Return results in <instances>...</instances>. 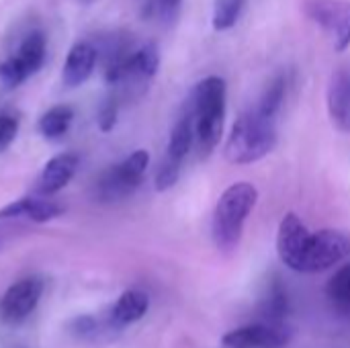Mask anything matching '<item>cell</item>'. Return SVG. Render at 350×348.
<instances>
[{"mask_svg":"<svg viewBox=\"0 0 350 348\" xmlns=\"http://www.w3.org/2000/svg\"><path fill=\"white\" fill-rule=\"evenodd\" d=\"M277 254L295 273H324L350 256V236L330 228L312 234L297 213H287L277 230Z\"/></svg>","mask_w":350,"mask_h":348,"instance_id":"obj_1","label":"cell"},{"mask_svg":"<svg viewBox=\"0 0 350 348\" xmlns=\"http://www.w3.org/2000/svg\"><path fill=\"white\" fill-rule=\"evenodd\" d=\"M228 86L219 76L203 78L191 92L189 109L195 121V144L201 158H209L219 146L226 123Z\"/></svg>","mask_w":350,"mask_h":348,"instance_id":"obj_2","label":"cell"},{"mask_svg":"<svg viewBox=\"0 0 350 348\" xmlns=\"http://www.w3.org/2000/svg\"><path fill=\"white\" fill-rule=\"evenodd\" d=\"M279 142L277 119L260 113L256 107L244 111L226 142L224 156L230 164L246 166L269 156Z\"/></svg>","mask_w":350,"mask_h":348,"instance_id":"obj_3","label":"cell"},{"mask_svg":"<svg viewBox=\"0 0 350 348\" xmlns=\"http://www.w3.org/2000/svg\"><path fill=\"white\" fill-rule=\"evenodd\" d=\"M258 203V189L250 183H236L228 187L211 219V236L221 252H234L244 236V226Z\"/></svg>","mask_w":350,"mask_h":348,"instance_id":"obj_4","label":"cell"},{"mask_svg":"<svg viewBox=\"0 0 350 348\" xmlns=\"http://www.w3.org/2000/svg\"><path fill=\"white\" fill-rule=\"evenodd\" d=\"M150 166V154L146 150H135L119 164L111 166L96 180L98 201H121L129 197L144 180V174Z\"/></svg>","mask_w":350,"mask_h":348,"instance_id":"obj_5","label":"cell"},{"mask_svg":"<svg viewBox=\"0 0 350 348\" xmlns=\"http://www.w3.org/2000/svg\"><path fill=\"white\" fill-rule=\"evenodd\" d=\"M193 146H195V121H193L191 109L187 107L185 113L178 117V121L172 127L168 148H166V156L162 158V162L158 166L156 180H154L156 191H168L178 183L183 162H185V158Z\"/></svg>","mask_w":350,"mask_h":348,"instance_id":"obj_6","label":"cell"},{"mask_svg":"<svg viewBox=\"0 0 350 348\" xmlns=\"http://www.w3.org/2000/svg\"><path fill=\"white\" fill-rule=\"evenodd\" d=\"M304 12L322 31H326L336 51L350 47V0H306Z\"/></svg>","mask_w":350,"mask_h":348,"instance_id":"obj_7","label":"cell"},{"mask_svg":"<svg viewBox=\"0 0 350 348\" xmlns=\"http://www.w3.org/2000/svg\"><path fill=\"white\" fill-rule=\"evenodd\" d=\"M293 340V328L285 322H254L224 334L226 348H283Z\"/></svg>","mask_w":350,"mask_h":348,"instance_id":"obj_8","label":"cell"},{"mask_svg":"<svg viewBox=\"0 0 350 348\" xmlns=\"http://www.w3.org/2000/svg\"><path fill=\"white\" fill-rule=\"evenodd\" d=\"M43 293V281L37 277H27L16 281L6 289L0 299V318L8 324L23 322L39 304Z\"/></svg>","mask_w":350,"mask_h":348,"instance_id":"obj_9","label":"cell"},{"mask_svg":"<svg viewBox=\"0 0 350 348\" xmlns=\"http://www.w3.org/2000/svg\"><path fill=\"white\" fill-rule=\"evenodd\" d=\"M326 103L334 127L350 133V66H342L332 74Z\"/></svg>","mask_w":350,"mask_h":348,"instance_id":"obj_10","label":"cell"},{"mask_svg":"<svg viewBox=\"0 0 350 348\" xmlns=\"http://www.w3.org/2000/svg\"><path fill=\"white\" fill-rule=\"evenodd\" d=\"M96 59H98V51L92 43H88V41L74 43L72 49L68 51V57H66V64L62 70L64 84L70 88L84 84L90 78V74L94 72Z\"/></svg>","mask_w":350,"mask_h":348,"instance_id":"obj_11","label":"cell"},{"mask_svg":"<svg viewBox=\"0 0 350 348\" xmlns=\"http://www.w3.org/2000/svg\"><path fill=\"white\" fill-rule=\"evenodd\" d=\"M78 168V156L76 154H57L53 156L41 170L39 178H37V191L43 197L55 195L57 191H62L74 176Z\"/></svg>","mask_w":350,"mask_h":348,"instance_id":"obj_12","label":"cell"},{"mask_svg":"<svg viewBox=\"0 0 350 348\" xmlns=\"http://www.w3.org/2000/svg\"><path fill=\"white\" fill-rule=\"evenodd\" d=\"M62 205H57L53 199H43V197H23L10 205H6L0 211V219H10V217H27L37 224H45L57 215H62Z\"/></svg>","mask_w":350,"mask_h":348,"instance_id":"obj_13","label":"cell"},{"mask_svg":"<svg viewBox=\"0 0 350 348\" xmlns=\"http://www.w3.org/2000/svg\"><path fill=\"white\" fill-rule=\"evenodd\" d=\"M148 310H150L148 293H144L139 289H129V291L119 295V299L111 308L109 320L117 330H121V328H125L129 324L139 322L148 314Z\"/></svg>","mask_w":350,"mask_h":348,"instance_id":"obj_14","label":"cell"},{"mask_svg":"<svg viewBox=\"0 0 350 348\" xmlns=\"http://www.w3.org/2000/svg\"><path fill=\"white\" fill-rule=\"evenodd\" d=\"M45 53H47V41L45 35L41 31H33L29 33L16 51V59L23 66V70L27 72V76H33L41 70V66L45 64Z\"/></svg>","mask_w":350,"mask_h":348,"instance_id":"obj_15","label":"cell"},{"mask_svg":"<svg viewBox=\"0 0 350 348\" xmlns=\"http://www.w3.org/2000/svg\"><path fill=\"white\" fill-rule=\"evenodd\" d=\"M72 119H74L72 107L57 105V107H51L47 113L41 115L37 127H39V131H41L43 137H47V139H59L62 135L68 133V129L72 125Z\"/></svg>","mask_w":350,"mask_h":348,"instance_id":"obj_16","label":"cell"},{"mask_svg":"<svg viewBox=\"0 0 350 348\" xmlns=\"http://www.w3.org/2000/svg\"><path fill=\"white\" fill-rule=\"evenodd\" d=\"M285 92H287V78H285V76H277V78L267 86V90L262 92V96H260L256 109H258L260 113H265V115L277 119V113H279V109H281V105H283V101H285Z\"/></svg>","mask_w":350,"mask_h":348,"instance_id":"obj_17","label":"cell"},{"mask_svg":"<svg viewBox=\"0 0 350 348\" xmlns=\"http://www.w3.org/2000/svg\"><path fill=\"white\" fill-rule=\"evenodd\" d=\"M244 4H246V0H215L213 18H211L213 29L215 31L232 29L240 18V14L244 10Z\"/></svg>","mask_w":350,"mask_h":348,"instance_id":"obj_18","label":"cell"},{"mask_svg":"<svg viewBox=\"0 0 350 348\" xmlns=\"http://www.w3.org/2000/svg\"><path fill=\"white\" fill-rule=\"evenodd\" d=\"M326 295L340 306H350V263L340 267L330 277V281L326 285Z\"/></svg>","mask_w":350,"mask_h":348,"instance_id":"obj_19","label":"cell"},{"mask_svg":"<svg viewBox=\"0 0 350 348\" xmlns=\"http://www.w3.org/2000/svg\"><path fill=\"white\" fill-rule=\"evenodd\" d=\"M27 78H29L27 72L23 70V66L18 64V59L14 55L0 62V86L2 88L12 90V88L21 86Z\"/></svg>","mask_w":350,"mask_h":348,"instance_id":"obj_20","label":"cell"},{"mask_svg":"<svg viewBox=\"0 0 350 348\" xmlns=\"http://www.w3.org/2000/svg\"><path fill=\"white\" fill-rule=\"evenodd\" d=\"M117 115H119V105L115 98H107L100 109H98V115H96V121H98V127L100 131H111L117 123Z\"/></svg>","mask_w":350,"mask_h":348,"instance_id":"obj_21","label":"cell"},{"mask_svg":"<svg viewBox=\"0 0 350 348\" xmlns=\"http://www.w3.org/2000/svg\"><path fill=\"white\" fill-rule=\"evenodd\" d=\"M18 119L12 115H0V152H4L16 137Z\"/></svg>","mask_w":350,"mask_h":348,"instance_id":"obj_22","label":"cell"},{"mask_svg":"<svg viewBox=\"0 0 350 348\" xmlns=\"http://www.w3.org/2000/svg\"><path fill=\"white\" fill-rule=\"evenodd\" d=\"M183 0H156V6H158V12L164 14V16H170L172 12H176V8L180 6Z\"/></svg>","mask_w":350,"mask_h":348,"instance_id":"obj_23","label":"cell"},{"mask_svg":"<svg viewBox=\"0 0 350 348\" xmlns=\"http://www.w3.org/2000/svg\"><path fill=\"white\" fill-rule=\"evenodd\" d=\"M80 2H92V0H80Z\"/></svg>","mask_w":350,"mask_h":348,"instance_id":"obj_24","label":"cell"}]
</instances>
